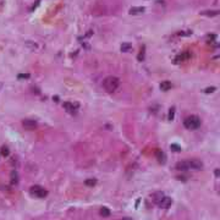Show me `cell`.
<instances>
[{"label": "cell", "instance_id": "obj_1", "mask_svg": "<svg viewBox=\"0 0 220 220\" xmlns=\"http://www.w3.org/2000/svg\"><path fill=\"white\" fill-rule=\"evenodd\" d=\"M119 86H120V80L115 76H109L103 81V87H104L105 91L109 92V93L115 92Z\"/></svg>", "mask_w": 220, "mask_h": 220}, {"label": "cell", "instance_id": "obj_2", "mask_svg": "<svg viewBox=\"0 0 220 220\" xmlns=\"http://www.w3.org/2000/svg\"><path fill=\"white\" fill-rule=\"evenodd\" d=\"M183 126L187 130H196L201 126V119L197 115H191V116H187L183 120Z\"/></svg>", "mask_w": 220, "mask_h": 220}, {"label": "cell", "instance_id": "obj_3", "mask_svg": "<svg viewBox=\"0 0 220 220\" xmlns=\"http://www.w3.org/2000/svg\"><path fill=\"white\" fill-rule=\"evenodd\" d=\"M29 193H31L32 196H34V197H37V198H44L45 196L48 194L47 190H44L42 186H37V185L31 187Z\"/></svg>", "mask_w": 220, "mask_h": 220}, {"label": "cell", "instance_id": "obj_4", "mask_svg": "<svg viewBox=\"0 0 220 220\" xmlns=\"http://www.w3.org/2000/svg\"><path fill=\"white\" fill-rule=\"evenodd\" d=\"M22 126L26 128V130H28V131H32V130H34V128H37V121L36 120H32V119H24V120H22Z\"/></svg>", "mask_w": 220, "mask_h": 220}, {"label": "cell", "instance_id": "obj_5", "mask_svg": "<svg viewBox=\"0 0 220 220\" xmlns=\"http://www.w3.org/2000/svg\"><path fill=\"white\" fill-rule=\"evenodd\" d=\"M187 164H188V169H193V170H202L203 169V163L198 159L188 160Z\"/></svg>", "mask_w": 220, "mask_h": 220}, {"label": "cell", "instance_id": "obj_6", "mask_svg": "<svg viewBox=\"0 0 220 220\" xmlns=\"http://www.w3.org/2000/svg\"><path fill=\"white\" fill-rule=\"evenodd\" d=\"M171 203H173V201H171V198L170 197H163L161 198V201L158 203V206L160 207V208H163V209H168L170 206H171Z\"/></svg>", "mask_w": 220, "mask_h": 220}, {"label": "cell", "instance_id": "obj_7", "mask_svg": "<svg viewBox=\"0 0 220 220\" xmlns=\"http://www.w3.org/2000/svg\"><path fill=\"white\" fill-rule=\"evenodd\" d=\"M144 11H145V9L143 6H132L131 9L128 10V14L130 15H142Z\"/></svg>", "mask_w": 220, "mask_h": 220}, {"label": "cell", "instance_id": "obj_8", "mask_svg": "<svg viewBox=\"0 0 220 220\" xmlns=\"http://www.w3.org/2000/svg\"><path fill=\"white\" fill-rule=\"evenodd\" d=\"M62 107L66 109V111H69L70 114H73L76 110V108L78 107V104H73V103H70V102H65L62 104Z\"/></svg>", "mask_w": 220, "mask_h": 220}, {"label": "cell", "instance_id": "obj_9", "mask_svg": "<svg viewBox=\"0 0 220 220\" xmlns=\"http://www.w3.org/2000/svg\"><path fill=\"white\" fill-rule=\"evenodd\" d=\"M156 157H157V159H158V161L160 163V164H164L165 160H166L165 153H164V152H161L160 149H158V150L156 152Z\"/></svg>", "mask_w": 220, "mask_h": 220}, {"label": "cell", "instance_id": "obj_10", "mask_svg": "<svg viewBox=\"0 0 220 220\" xmlns=\"http://www.w3.org/2000/svg\"><path fill=\"white\" fill-rule=\"evenodd\" d=\"M163 197H164V193H163V192H156V193H154V194L152 196V201H153L154 203H157V204H158V203L161 201Z\"/></svg>", "mask_w": 220, "mask_h": 220}, {"label": "cell", "instance_id": "obj_11", "mask_svg": "<svg viewBox=\"0 0 220 220\" xmlns=\"http://www.w3.org/2000/svg\"><path fill=\"white\" fill-rule=\"evenodd\" d=\"M120 50L122 53H128L132 50V44L131 43H122L121 47H120Z\"/></svg>", "mask_w": 220, "mask_h": 220}, {"label": "cell", "instance_id": "obj_12", "mask_svg": "<svg viewBox=\"0 0 220 220\" xmlns=\"http://www.w3.org/2000/svg\"><path fill=\"white\" fill-rule=\"evenodd\" d=\"M176 169L180 171H186L188 170V164H187V161H178L176 164Z\"/></svg>", "mask_w": 220, "mask_h": 220}, {"label": "cell", "instance_id": "obj_13", "mask_svg": "<svg viewBox=\"0 0 220 220\" xmlns=\"http://www.w3.org/2000/svg\"><path fill=\"white\" fill-rule=\"evenodd\" d=\"M171 87H173V85H171L170 81H163V82L160 83V89H161V91H164V92L169 91Z\"/></svg>", "mask_w": 220, "mask_h": 220}, {"label": "cell", "instance_id": "obj_14", "mask_svg": "<svg viewBox=\"0 0 220 220\" xmlns=\"http://www.w3.org/2000/svg\"><path fill=\"white\" fill-rule=\"evenodd\" d=\"M190 58V54L187 53V52H185L183 54H181V55H178L177 58L175 59V64H177V62H181V61H185V60H187Z\"/></svg>", "mask_w": 220, "mask_h": 220}, {"label": "cell", "instance_id": "obj_15", "mask_svg": "<svg viewBox=\"0 0 220 220\" xmlns=\"http://www.w3.org/2000/svg\"><path fill=\"white\" fill-rule=\"evenodd\" d=\"M99 214H100L103 218H108V216L110 215V210H109V208H107V207H103V208H100V210H99Z\"/></svg>", "mask_w": 220, "mask_h": 220}, {"label": "cell", "instance_id": "obj_16", "mask_svg": "<svg viewBox=\"0 0 220 220\" xmlns=\"http://www.w3.org/2000/svg\"><path fill=\"white\" fill-rule=\"evenodd\" d=\"M19 182V174H17V171H12L11 173V183L15 185V183H17Z\"/></svg>", "mask_w": 220, "mask_h": 220}, {"label": "cell", "instance_id": "obj_17", "mask_svg": "<svg viewBox=\"0 0 220 220\" xmlns=\"http://www.w3.org/2000/svg\"><path fill=\"white\" fill-rule=\"evenodd\" d=\"M144 56H145V47L143 45L141 48V50H140V54H138V56H137L138 61H143L144 60Z\"/></svg>", "mask_w": 220, "mask_h": 220}, {"label": "cell", "instance_id": "obj_18", "mask_svg": "<svg viewBox=\"0 0 220 220\" xmlns=\"http://www.w3.org/2000/svg\"><path fill=\"white\" fill-rule=\"evenodd\" d=\"M201 15H204V16H218L219 15V11L218 10H214V11H202Z\"/></svg>", "mask_w": 220, "mask_h": 220}, {"label": "cell", "instance_id": "obj_19", "mask_svg": "<svg viewBox=\"0 0 220 220\" xmlns=\"http://www.w3.org/2000/svg\"><path fill=\"white\" fill-rule=\"evenodd\" d=\"M85 183L87 186H89V187H93V186L97 185V180H95V178H87V180L85 181Z\"/></svg>", "mask_w": 220, "mask_h": 220}, {"label": "cell", "instance_id": "obj_20", "mask_svg": "<svg viewBox=\"0 0 220 220\" xmlns=\"http://www.w3.org/2000/svg\"><path fill=\"white\" fill-rule=\"evenodd\" d=\"M9 154H10V150L7 147H1V156L3 157H9Z\"/></svg>", "mask_w": 220, "mask_h": 220}, {"label": "cell", "instance_id": "obj_21", "mask_svg": "<svg viewBox=\"0 0 220 220\" xmlns=\"http://www.w3.org/2000/svg\"><path fill=\"white\" fill-rule=\"evenodd\" d=\"M177 34L181 36V37H187V36H191L192 34V31H181V32H178Z\"/></svg>", "mask_w": 220, "mask_h": 220}, {"label": "cell", "instance_id": "obj_22", "mask_svg": "<svg viewBox=\"0 0 220 220\" xmlns=\"http://www.w3.org/2000/svg\"><path fill=\"white\" fill-rule=\"evenodd\" d=\"M170 149L173 150V152H180L181 150V147L178 145V144H171L170 145Z\"/></svg>", "mask_w": 220, "mask_h": 220}, {"label": "cell", "instance_id": "obj_23", "mask_svg": "<svg viewBox=\"0 0 220 220\" xmlns=\"http://www.w3.org/2000/svg\"><path fill=\"white\" fill-rule=\"evenodd\" d=\"M29 77H31L29 73H20V75L17 76L19 80H28Z\"/></svg>", "mask_w": 220, "mask_h": 220}, {"label": "cell", "instance_id": "obj_24", "mask_svg": "<svg viewBox=\"0 0 220 220\" xmlns=\"http://www.w3.org/2000/svg\"><path fill=\"white\" fill-rule=\"evenodd\" d=\"M174 116H175V108H171L170 111H169V120H174Z\"/></svg>", "mask_w": 220, "mask_h": 220}, {"label": "cell", "instance_id": "obj_25", "mask_svg": "<svg viewBox=\"0 0 220 220\" xmlns=\"http://www.w3.org/2000/svg\"><path fill=\"white\" fill-rule=\"evenodd\" d=\"M215 91H216L215 87H208V88L204 89V93H213V92H215Z\"/></svg>", "mask_w": 220, "mask_h": 220}, {"label": "cell", "instance_id": "obj_26", "mask_svg": "<svg viewBox=\"0 0 220 220\" xmlns=\"http://www.w3.org/2000/svg\"><path fill=\"white\" fill-rule=\"evenodd\" d=\"M26 45H27V47H31V49H32V50H34V49L37 48V44H36V43L33 44L32 42H27V43H26Z\"/></svg>", "mask_w": 220, "mask_h": 220}, {"label": "cell", "instance_id": "obj_27", "mask_svg": "<svg viewBox=\"0 0 220 220\" xmlns=\"http://www.w3.org/2000/svg\"><path fill=\"white\" fill-rule=\"evenodd\" d=\"M220 175V173H219V169H216L215 170V176H219Z\"/></svg>", "mask_w": 220, "mask_h": 220}, {"label": "cell", "instance_id": "obj_28", "mask_svg": "<svg viewBox=\"0 0 220 220\" xmlns=\"http://www.w3.org/2000/svg\"><path fill=\"white\" fill-rule=\"evenodd\" d=\"M53 99H54L55 102H59V98H58V97H54V98H53Z\"/></svg>", "mask_w": 220, "mask_h": 220}, {"label": "cell", "instance_id": "obj_29", "mask_svg": "<svg viewBox=\"0 0 220 220\" xmlns=\"http://www.w3.org/2000/svg\"><path fill=\"white\" fill-rule=\"evenodd\" d=\"M122 220H132V219H130V218H125V219H122Z\"/></svg>", "mask_w": 220, "mask_h": 220}]
</instances>
